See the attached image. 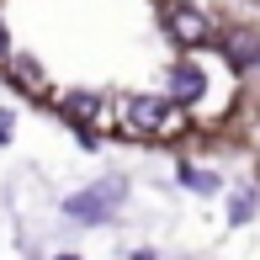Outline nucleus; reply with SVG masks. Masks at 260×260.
<instances>
[{
	"label": "nucleus",
	"instance_id": "1",
	"mask_svg": "<svg viewBox=\"0 0 260 260\" xmlns=\"http://www.w3.org/2000/svg\"><path fill=\"white\" fill-rule=\"evenodd\" d=\"M181 106L170 96H127L117 101V133H133V138H170L181 133Z\"/></svg>",
	"mask_w": 260,
	"mask_h": 260
},
{
	"label": "nucleus",
	"instance_id": "2",
	"mask_svg": "<svg viewBox=\"0 0 260 260\" xmlns=\"http://www.w3.org/2000/svg\"><path fill=\"white\" fill-rule=\"evenodd\" d=\"M112 202H122V181H106V186H90V191H75L64 202V212L75 223H106L112 218Z\"/></svg>",
	"mask_w": 260,
	"mask_h": 260
},
{
	"label": "nucleus",
	"instance_id": "3",
	"mask_svg": "<svg viewBox=\"0 0 260 260\" xmlns=\"http://www.w3.org/2000/svg\"><path fill=\"white\" fill-rule=\"evenodd\" d=\"M165 27H170V38L181 43V48H202V43H212V16L197 6H175L165 11Z\"/></svg>",
	"mask_w": 260,
	"mask_h": 260
},
{
	"label": "nucleus",
	"instance_id": "4",
	"mask_svg": "<svg viewBox=\"0 0 260 260\" xmlns=\"http://www.w3.org/2000/svg\"><path fill=\"white\" fill-rule=\"evenodd\" d=\"M6 75H11V85H16L21 96H38V101L48 96V75H43V64L32 53H11L6 58Z\"/></svg>",
	"mask_w": 260,
	"mask_h": 260
},
{
	"label": "nucleus",
	"instance_id": "5",
	"mask_svg": "<svg viewBox=\"0 0 260 260\" xmlns=\"http://www.w3.org/2000/svg\"><path fill=\"white\" fill-rule=\"evenodd\" d=\"M202 90H207L202 64H191V58L170 64V101H175V106H191V101H202Z\"/></svg>",
	"mask_w": 260,
	"mask_h": 260
},
{
	"label": "nucleus",
	"instance_id": "6",
	"mask_svg": "<svg viewBox=\"0 0 260 260\" xmlns=\"http://www.w3.org/2000/svg\"><path fill=\"white\" fill-rule=\"evenodd\" d=\"M218 48H223V58H229L234 69H255V53H260V32H250V27H229L218 38Z\"/></svg>",
	"mask_w": 260,
	"mask_h": 260
},
{
	"label": "nucleus",
	"instance_id": "7",
	"mask_svg": "<svg viewBox=\"0 0 260 260\" xmlns=\"http://www.w3.org/2000/svg\"><path fill=\"white\" fill-rule=\"evenodd\" d=\"M58 106H64L69 127H80V133H85V122H96V112H101V101H96V96H85V90H69Z\"/></svg>",
	"mask_w": 260,
	"mask_h": 260
},
{
	"label": "nucleus",
	"instance_id": "8",
	"mask_svg": "<svg viewBox=\"0 0 260 260\" xmlns=\"http://www.w3.org/2000/svg\"><path fill=\"white\" fill-rule=\"evenodd\" d=\"M181 186H191L197 197H218V191H223L218 170H197V165H181Z\"/></svg>",
	"mask_w": 260,
	"mask_h": 260
},
{
	"label": "nucleus",
	"instance_id": "9",
	"mask_svg": "<svg viewBox=\"0 0 260 260\" xmlns=\"http://www.w3.org/2000/svg\"><path fill=\"white\" fill-rule=\"evenodd\" d=\"M229 218H234V223H250V218H255V191H234V197H229Z\"/></svg>",
	"mask_w": 260,
	"mask_h": 260
},
{
	"label": "nucleus",
	"instance_id": "10",
	"mask_svg": "<svg viewBox=\"0 0 260 260\" xmlns=\"http://www.w3.org/2000/svg\"><path fill=\"white\" fill-rule=\"evenodd\" d=\"M11 133H16V122H11V112H0V144H11Z\"/></svg>",
	"mask_w": 260,
	"mask_h": 260
},
{
	"label": "nucleus",
	"instance_id": "11",
	"mask_svg": "<svg viewBox=\"0 0 260 260\" xmlns=\"http://www.w3.org/2000/svg\"><path fill=\"white\" fill-rule=\"evenodd\" d=\"M6 58H11V32H6V21H0V69H6Z\"/></svg>",
	"mask_w": 260,
	"mask_h": 260
},
{
	"label": "nucleus",
	"instance_id": "12",
	"mask_svg": "<svg viewBox=\"0 0 260 260\" xmlns=\"http://www.w3.org/2000/svg\"><path fill=\"white\" fill-rule=\"evenodd\" d=\"M133 260H154V255H149V250H133Z\"/></svg>",
	"mask_w": 260,
	"mask_h": 260
},
{
	"label": "nucleus",
	"instance_id": "13",
	"mask_svg": "<svg viewBox=\"0 0 260 260\" xmlns=\"http://www.w3.org/2000/svg\"><path fill=\"white\" fill-rule=\"evenodd\" d=\"M53 260H75V255H53Z\"/></svg>",
	"mask_w": 260,
	"mask_h": 260
}]
</instances>
